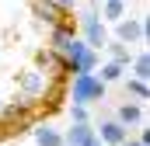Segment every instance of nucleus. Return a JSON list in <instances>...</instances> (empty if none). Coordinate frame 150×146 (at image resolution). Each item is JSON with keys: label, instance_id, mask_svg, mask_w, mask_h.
<instances>
[{"label": "nucleus", "instance_id": "obj_4", "mask_svg": "<svg viewBox=\"0 0 150 146\" xmlns=\"http://www.w3.org/2000/svg\"><path fill=\"white\" fill-rule=\"evenodd\" d=\"M63 63H67V73H94L98 70V49H91L84 38L77 35V42L63 52Z\"/></svg>", "mask_w": 150, "mask_h": 146}, {"label": "nucleus", "instance_id": "obj_6", "mask_svg": "<svg viewBox=\"0 0 150 146\" xmlns=\"http://www.w3.org/2000/svg\"><path fill=\"white\" fill-rule=\"evenodd\" d=\"M94 136H98V143H105V146H122L129 139V129L122 122H115V118H101L98 129H94Z\"/></svg>", "mask_w": 150, "mask_h": 146}, {"label": "nucleus", "instance_id": "obj_8", "mask_svg": "<svg viewBox=\"0 0 150 146\" xmlns=\"http://www.w3.org/2000/svg\"><path fill=\"white\" fill-rule=\"evenodd\" d=\"M32 14H35L42 25H49V28H56V25H63V21H70V14H63L52 0H32Z\"/></svg>", "mask_w": 150, "mask_h": 146}, {"label": "nucleus", "instance_id": "obj_3", "mask_svg": "<svg viewBox=\"0 0 150 146\" xmlns=\"http://www.w3.org/2000/svg\"><path fill=\"white\" fill-rule=\"evenodd\" d=\"M49 87H52V77H49V73H42L38 66H28V70L18 73V98H25L28 105L45 101Z\"/></svg>", "mask_w": 150, "mask_h": 146}, {"label": "nucleus", "instance_id": "obj_14", "mask_svg": "<svg viewBox=\"0 0 150 146\" xmlns=\"http://www.w3.org/2000/svg\"><path fill=\"white\" fill-rule=\"evenodd\" d=\"M108 59L112 63H119V66H129V59H133V52H129V45H122V42H115V38H108Z\"/></svg>", "mask_w": 150, "mask_h": 146}, {"label": "nucleus", "instance_id": "obj_19", "mask_svg": "<svg viewBox=\"0 0 150 146\" xmlns=\"http://www.w3.org/2000/svg\"><path fill=\"white\" fill-rule=\"evenodd\" d=\"M122 146H147V143H140V139H126Z\"/></svg>", "mask_w": 150, "mask_h": 146}, {"label": "nucleus", "instance_id": "obj_22", "mask_svg": "<svg viewBox=\"0 0 150 146\" xmlns=\"http://www.w3.org/2000/svg\"><path fill=\"white\" fill-rule=\"evenodd\" d=\"M126 4H129V0H126Z\"/></svg>", "mask_w": 150, "mask_h": 146}, {"label": "nucleus", "instance_id": "obj_11", "mask_svg": "<svg viewBox=\"0 0 150 146\" xmlns=\"http://www.w3.org/2000/svg\"><path fill=\"white\" fill-rule=\"evenodd\" d=\"M94 11H98V18H101V21H122V18H126V0H98V7H94Z\"/></svg>", "mask_w": 150, "mask_h": 146}, {"label": "nucleus", "instance_id": "obj_21", "mask_svg": "<svg viewBox=\"0 0 150 146\" xmlns=\"http://www.w3.org/2000/svg\"><path fill=\"white\" fill-rule=\"evenodd\" d=\"M4 139H7V132H4V125H0V143H4Z\"/></svg>", "mask_w": 150, "mask_h": 146}, {"label": "nucleus", "instance_id": "obj_2", "mask_svg": "<svg viewBox=\"0 0 150 146\" xmlns=\"http://www.w3.org/2000/svg\"><path fill=\"white\" fill-rule=\"evenodd\" d=\"M74 25L80 28L77 35L84 38L91 49H105V45H108V38H112V35H108V28H105V21L98 18V11H94V7H84V11L74 18Z\"/></svg>", "mask_w": 150, "mask_h": 146}, {"label": "nucleus", "instance_id": "obj_16", "mask_svg": "<svg viewBox=\"0 0 150 146\" xmlns=\"http://www.w3.org/2000/svg\"><path fill=\"white\" fill-rule=\"evenodd\" d=\"M126 70H129V66H119V63L108 59V63H101V77H98V80H101V84H115V80H122Z\"/></svg>", "mask_w": 150, "mask_h": 146}, {"label": "nucleus", "instance_id": "obj_18", "mask_svg": "<svg viewBox=\"0 0 150 146\" xmlns=\"http://www.w3.org/2000/svg\"><path fill=\"white\" fill-rule=\"evenodd\" d=\"M52 4H56V7H59L63 14H74L77 7H80V0H52Z\"/></svg>", "mask_w": 150, "mask_h": 146}, {"label": "nucleus", "instance_id": "obj_1", "mask_svg": "<svg viewBox=\"0 0 150 146\" xmlns=\"http://www.w3.org/2000/svg\"><path fill=\"white\" fill-rule=\"evenodd\" d=\"M105 91H108V84H101L98 80V73H74V80H70V87H67V98H70V105H94V101H105Z\"/></svg>", "mask_w": 150, "mask_h": 146}, {"label": "nucleus", "instance_id": "obj_13", "mask_svg": "<svg viewBox=\"0 0 150 146\" xmlns=\"http://www.w3.org/2000/svg\"><path fill=\"white\" fill-rule=\"evenodd\" d=\"M126 98H129V101H140V105H143V101L150 98L147 80H136V77H129V80H126Z\"/></svg>", "mask_w": 150, "mask_h": 146}, {"label": "nucleus", "instance_id": "obj_10", "mask_svg": "<svg viewBox=\"0 0 150 146\" xmlns=\"http://www.w3.org/2000/svg\"><path fill=\"white\" fill-rule=\"evenodd\" d=\"M115 122H122L126 129H129V125H143V105H140V101H129V98H126V101H122V105L115 108Z\"/></svg>", "mask_w": 150, "mask_h": 146}, {"label": "nucleus", "instance_id": "obj_12", "mask_svg": "<svg viewBox=\"0 0 150 146\" xmlns=\"http://www.w3.org/2000/svg\"><path fill=\"white\" fill-rule=\"evenodd\" d=\"M32 136H35V146H63V132L52 125H32Z\"/></svg>", "mask_w": 150, "mask_h": 146}, {"label": "nucleus", "instance_id": "obj_5", "mask_svg": "<svg viewBox=\"0 0 150 146\" xmlns=\"http://www.w3.org/2000/svg\"><path fill=\"white\" fill-rule=\"evenodd\" d=\"M150 32L147 18H122V21H115V42H122V45H136V42H143Z\"/></svg>", "mask_w": 150, "mask_h": 146}, {"label": "nucleus", "instance_id": "obj_9", "mask_svg": "<svg viewBox=\"0 0 150 146\" xmlns=\"http://www.w3.org/2000/svg\"><path fill=\"white\" fill-rule=\"evenodd\" d=\"M94 139V125L91 122H70V129L63 132V146H87Z\"/></svg>", "mask_w": 150, "mask_h": 146}, {"label": "nucleus", "instance_id": "obj_20", "mask_svg": "<svg viewBox=\"0 0 150 146\" xmlns=\"http://www.w3.org/2000/svg\"><path fill=\"white\" fill-rule=\"evenodd\" d=\"M87 146H105V143H98V136H94V139H91V143H87Z\"/></svg>", "mask_w": 150, "mask_h": 146}, {"label": "nucleus", "instance_id": "obj_17", "mask_svg": "<svg viewBox=\"0 0 150 146\" xmlns=\"http://www.w3.org/2000/svg\"><path fill=\"white\" fill-rule=\"evenodd\" d=\"M70 122H91V111L84 105H70Z\"/></svg>", "mask_w": 150, "mask_h": 146}, {"label": "nucleus", "instance_id": "obj_15", "mask_svg": "<svg viewBox=\"0 0 150 146\" xmlns=\"http://www.w3.org/2000/svg\"><path fill=\"white\" fill-rule=\"evenodd\" d=\"M129 66H133V77H136V80H147L150 77V56L147 52H136V56L129 59Z\"/></svg>", "mask_w": 150, "mask_h": 146}, {"label": "nucleus", "instance_id": "obj_7", "mask_svg": "<svg viewBox=\"0 0 150 146\" xmlns=\"http://www.w3.org/2000/svg\"><path fill=\"white\" fill-rule=\"evenodd\" d=\"M35 66H38L42 73H49L52 80H63V77H67V63H63V56H59V52H52L49 45L35 52Z\"/></svg>", "mask_w": 150, "mask_h": 146}]
</instances>
